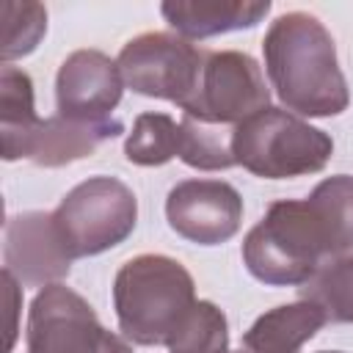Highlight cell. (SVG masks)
I'll return each mask as SVG.
<instances>
[{"mask_svg": "<svg viewBox=\"0 0 353 353\" xmlns=\"http://www.w3.org/2000/svg\"><path fill=\"white\" fill-rule=\"evenodd\" d=\"M353 248V176L323 179L306 199L273 201L243 240L248 273L270 287L306 284Z\"/></svg>", "mask_w": 353, "mask_h": 353, "instance_id": "1", "label": "cell"}, {"mask_svg": "<svg viewBox=\"0 0 353 353\" xmlns=\"http://www.w3.org/2000/svg\"><path fill=\"white\" fill-rule=\"evenodd\" d=\"M262 52L270 85L287 110L323 119L347 108L350 94L336 61V44L317 17L306 11L276 17Z\"/></svg>", "mask_w": 353, "mask_h": 353, "instance_id": "2", "label": "cell"}, {"mask_svg": "<svg viewBox=\"0 0 353 353\" xmlns=\"http://www.w3.org/2000/svg\"><path fill=\"white\" fill-rule=\"evenodd\" d=\"M193 303V276L165 254L132 256L116 273L113 306L119 328L135 345H165Z\"/></svg>", "mask_w": 353, "mask_h": 353, "instance_id": "3", "label": "cell"}, {"mask_svg": "<svg viewBox=\"0 0 353 353\" xmlns=\"http://www.w3.org/2000/svg\"><path fill=\"white\" fill-rule=\"evenodd\" d=\"M334 154V141L303 119L265 108L232 130V157L262 179L317 174Z\"/></svg>", "mask_w": 353, "mask_h": 353, "instance_id": "4", "label": "cell"}, {"mask_svg": "<svg viewBox=\"0 0 353 353\" xmlns=\"http://www.w3.org/2000/svg\"><path fill=\"white\" fill-rule=\"evenodd\" d=\"M52 221L72 259L97 256L132 234L138 201L116 176H91L61 199Z\"/></svg>", "mask_w": 353, "mask_h": 353, "instance_id": "5", "label": "cell"}, {"mask_svg": "<svg viewBox=\"0 0 353 353\" xmlns=\"http://www.w3.org/2000/svg\"><path fill=\"white\" fill-rule=\"evenodd\" d=\"M28 353H132V347L108 331L72 287L47 284L30 303Z\"/></svg>", "mask_w": 353, "mask_h": 353, "instance_id": "6", "label": "cell"}, {"mask_svg": "<svg viewBox=\"0 0 353 353\" xmlns=\"http://www.w3.org/2000/svg\"><path fill=\"white\" fill-rule=\"evenodd\" d=\"M207 50H199L185 36L149 30L130 39L119 52V72L124 85L135 94L176 102L179 108L193 97Z\"/></svg>", "mask_w": 353, "mask_h": 353, "instance_id": "7", "label": "cell"}, {"mask_svg": "<svg viewBox=\"0 0 353 353\" xmlns=\"http://www.w3.org/2000/svg\"><path fill=\"white\" fill-rule=\"evenodd\" d=\"M265 108H270V88L265 83V74L248 52L237 50H207L199 85L182 105L185 116L215 127H237Z\"/></svg>", "mask_w": 353, "mask_h": 353, "instance_id": "8", "label": "cell"}, {"mask_svg": "<svg viewBox=\"0 0 353 353\" xmlns=\"http://www.w3.org/2000/svg\"><path fill=\"white\" fill-rule=\"evenodd\" d=\"M165 218L179 237L218 245L240 232L243 199L223 179H185L168 190Z\"/></svg>", "mask_w": 353, "mask_h": 353, "instance_id": "9", "label": "cell"}, {"mask_svg": "<svg viewBox=\"0 0 353 353\" xmlns=\"http://www.w3.org/2000/svg\"><path fill=\"white\" fill-rule=\"evenodd\" d=\"M124 91V77L119 63L99 50L72 52L55 77L58 116L77 121H108L110 110L119 105Z\"/></svg>", "mask_w": 353, "mask_h": 353, "instance_id": "10", "label": "cell"}, {"mask_svg": "<svg viewBox=\"0 0 353 353\" xmlns=\"http://www.w3.org/2000/svg\"><path fill=\"white\" fill-rule=\"evenodd\" d=\"M3 259V270L28 287L58 284V279H63L72 268V256L61 243L52 212L11 215L6 223Z\"/></svg>", "mask_w": 353, "mask_h": 353, "instance_id": "11", "label": "cell"}, {"mask_svg": "<svg viewBox=\"0 0 353 353\" xmlns=\"http://www.w3.org/2000/svg\"><path fill=\"white\" fill-rule=\"evenodd\" d=\"M121 132V121H77L66 116H50L41 119L33 130V135L25 143L22 157L33 160L44 168L69 165L74 160L91 157L99 143L116 138Z\"/></svg>", "mask_w": 353, "mask_h": 353, "instance_id": "12", "label": "cell"}, {"mask_svg": "<svg viewBox=\"0 0 353 353\" xmlns=\"http://www.w3.org/2000/svg\"><path fill=\"white\" fill-rule=\"evenodd\" d=\"M168 25L185 39H210L229 30L254 28L270 3H243V0H199V3H163L160 6Z\"/></svg>", "mask_w": 353, "mask_h": 353, "instance_id": "13", "label": "cell"}, {"mask_svg": "<svg viewBox=\"0 0 353 353\" xmlns=\"http://www.w3.org/2000/svg\"><path fill=\"white\" fill-rule=\"evenodd\" d=\"M325 323L320 306L301 298L256 317L243 334V345L248 353H298Z\"/></svg>", "mask_w": 353, "mask_h": 353, "instance_id": "14", "label": "cell"}, {"mask_svg": "<svg viewBox=\"0 0 353 353\" xmlns=\"http://www.w3.org/2000/svg\"><path fill=\"white\" fill-rule=\"evenodd\" d=\"M41 119L33 108V80L17 66H3L0 72V143L3 160H19L28 138Z\"/></svg>", "mask_w": 353, "mask_h": 353, "instance_id": "15", "label": "cell"}, {"mask_svg": "<svg viewBox=\"0 0 353 353\" xmlns=\"http://www.w3.org/2000/svg\"><path fill=\"white\" fill-rule=\"evenodd\" d=\"M298 290L303 301L320 306L328 323H353V254L325 262Z\"/></svg>", "mask_w": 353, "mask_h": 353, "instance_id": "16", "label": "cell"}, {"mask_svg": "<svg viewBox=\"0 0 353 353\" xmlns=\"http://www.w3.org/2000/svg\"><path fill=\"white\" fill-rule=\"evenodd\" d=\"M182 152V124L168 113H141L124 141V157L135 165H163Z\"/></svg>", "mask_w": 353, "mask_h": 353, "instance_id": "17", "label": "cell"}, {"mask_svg": "<svg viewBox=\"0 0 353 353\" xmlns=\"http://www.w3.org/2000/svg\"><path fill=\"white\" fill-rule=\"evenodd\" d=\"M165 347L168 353H229L226 314L212 301H196Z\"/></svg>", "mask_w": 353, "mask_h": 353, "instance_id": "18", "label": "cell"}, {"mask_svg": "<svg viewBox=\"0 0 353 353\" xmlns=\"http://www.w3.org/2000/svg\"><path fill=\"white\" fill-rule=\"evenodd\" d=\"M182 152L179 157L199 171L232 168V132L215 124H204L193 116H182Z\"/></svg>", "mask_w": 353, "mask_h": 353, "instance_id": "19", "label": "cell"}, {"mask_svg": "<svg viewBox=\"0 0 353 353\" xmlns=\"http://www.w3.org/2000/svg\"><path fill=\"white\" fill-rule=\"evenodd\" d=\"M3 61L22 58L36 50L47 33V11L39 3H3Z\"/></svg>", "mask_w": 353, "mask_h": 353, "instance_id": "20", "label": "cell"}, {"mask_svg": "<svg viewBox=\"0 0 353 353\" xmlns=\"http://www.w3.org/2000/svg\"><path fill=\"white\" fill-rule=\"evenodd\" d=\"M320 353H342V350H320Z\"/></svg>", "mask_w": 353, "mask_h": 353, "instance_id": "21", "label": "cell"}]
</instances>
